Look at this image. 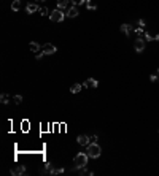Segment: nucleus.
<instances>
[{"mask_svg": "<svg viewBox=\"0 0 159 176\" xmlns=\"http://www.w3.org/2000/svg\"><path fill=\"white\" fill-rule=\"evenodd\" d=\"M91 159L88 155V152L84 154V152H78V154L75 155V159H73V168L75 170H78V168H83L88 165V160Z\"/></svg>", "mask_w": 159, "mask_h": 176, "instance_id": "1", "label": "nucleus"}, {"mask_svg": "<svg viewBox=\"0 0 159 176\" xmlns=\"http://www.w3.org/2000/svg\"><path fill=\"white\" fill-rule=\"evenodd\" d=\"M100 154H102V148H100L96 141L91 143V144H88V155L91 159H99Z\"/></svg>", "mask_w": 159, "mask_h": 176, "instance_id": "2", "label": "nucleus"}, {"mask_svg": "<svg viewBox=\"0 0 159 176\" xmlns=\"http://www.w3.org/2000/svg\"><path fill=\"white\" fill-rule=\"evenodd\" d=\"M65 18H67V16H65V13H62V10H59V8H56L54 11L49 13V19H51L53 22H62Z\"/></svg>", "mask_w": 159, "mask_h": 176, "instance_id": "3", "label": "nucleus"}, {"mask_svg": "<svg viewBox=\"0 0 159 176\" xmlns=\"http://www.w3.org/2000/svg\"><path fill=\"white\" fill-rule=\"evenodd\" d=\"M41 51L45 53V56H51V54H54V53L57 51V48L53 45V43H46V45H43Z\"/></svg>", "mask_w": 159, "mask_h": 176, "instance_id": "4", "label": "nucleus"}, {"mask_svg": "<svg viewBox=\"0 0 159 176\" xmlns=\"http://www.w3.org/2000/svg\"><path fill=\"white\" fill-rule=\"evenodd\" d=\"M145 45H146V43H145V38H140V37H138L137 38V40H135V51H137V53H143V49H145Z\"/></svg>", "mask_w": 159, "mask_h": 176, "instance_id": "5", "label": "nucleus"}, {"mask_svg": "<svg viewBox=\"0 0 159 176\" xmlns=\"http://www.w3.org/2000/svg\"><path fill=\"white\" fill-rule=\"evenodd\" d=\"M41 8L37 5V3H27L26 5V13L27 14H32V13H37V11H40Z\"/></svg>", "mask_w": 159, "mask_h": 176, "instance_id": "6", "label": "nucleus"}, {"mask_svg": "<svg viewBox=\"0 0 159 176\" xmlns=\"http://www.w3.org/2000/svg\"><path fill=\"white\" fill-rule=\"evenodd\" d=\"M76 141H78V144H80V146H88V144H91V141H92V140L89 138L88 135H80L78 138H76Z\"/></svg>", "mask_w": 159, "mask_h": 176, "instance_id": "7", "label": "nucleus"}, {"mask_svg": "<svg viewBox=\"0 0 159 176\" xmlns=\"http://www.w3.org/2000/svg\"><path fill=\"white\" fill-rule=\"evenodd\" d=\"M78 14H80L78 5H73V6H70V8H68V11L65 13V16H67V18H76Z\"/></svg>", "mask_w": 159, "mask_h": 176, "instance_id": "8", "label": "nucleus"}, {"mask_svg": "<svg viewBox=\"0 0 159 176\" xmlns=\"http://www.w3.org/2000/svg\"><path fill=\"white\" fill-rule=\"evenodd\" d=\"M81 84H83V87H92V89H94V87H97V86H99V81L94 79V78H89V79H86L84 83H81Z\"/></svg>", "mask_w": 159, "mask_h": 176, "instance_id": "9", "label": "nucleus"}, {"mask_svg": "<svg viewBox=\"0 0 159 176\" xmlns=\"http://www.w3.org/2000/svg\"><path fill=\"white\" fill-rule=\"evenodd\" d=\"M134 30H135L134 26H130V24H123V26H121V32H123L124 35H127V37H129V35L134 32Z\"/></svg>", "mask_w": 159, "mask_h": 176, "instance_id": "10", "label": "nucleus"}, {"mask_svg": "<svg viewBox=\"0 0 159 176\" xmlns=\"http://www.w3.org/2000/svg\"><path fill=\"white\" fill-rule=\"evenodd\" d=\"M10 173L13 175V176H16V175H24L26 173V167L24 165H19L16 168H13V170H10Z\"/></svg>", "mask_w": 159, "mask_h": 176, "instance_id": "11", "label": "nucleus"}, {"mask_svg": "<svg viewBox=\"0 0 159 176\" xmlns=\"http://www.w3.org/2000/svg\"><path fill=\"white\" fill-rule=\"evenodd\" d=\"M70 3H72V0H57V8H59V10H65Z\"/></svg>", "mask_w": 159, "mask_h": 176, "instance_id": "12", "label": "nucleus"}, {"mask_svg": "<svg viewBox=\"0 0 159 176\" xmlns=\"http://www.w3.org/2000/svg\"><path fill=\"white\" fill-rule=\"evenodd\" d=\"M29 48H30V51H34V53H40V49H41V46L38 45L37 41H32L29 45Z\"/></svg>", "mask_w": 159, "mask_h": 176, "instance_id": "13", "label": "nucleus"}, {"mask_svg": "<svg viewBox=\"0 0 159 176\" xmlns=\"http://www.w3.org/2000/svg\"><path fill=\"white\" fill-rule=\"evenodd\" d=\"M81 89H83V84H80V83H76V84H73L72 87H70V92L72 94H78Z\"/></svg>", "mask_w": 159, "mask_h": 176, "instance_id": "14", "label": "nucleus"}, {"mask_svg": "<svg viewBox=\"0 0 159 176\" xmlns=\"http://www.w3.org/2000/svg\"><path fill=\"white\" fill-rule=\"evenodd\" d=\"M86 8H88V10H96V8H97V3H96V0H86Z\"/></svg>", "mask_w": 159, "mask_h": 176, "instance_id": "15", "label": "nucleus"}, {"mask_svg": "<svg viewBox=\"0 0 159 176\" xmlns=\"http://www.w3.org/2000/svg\"><path fill=\"white\" fill-rule=\"evenodd\" d=\"M19 8H21V0H13V3H11V10L18 11Z\"/></svg>", "mask_w": 159, "mask_h": 176, "instance_id": "16", "label": "nucleus"}, {"mask_svg": "<svg viewBox=\"0 0 159 176\" xmlns=\"http://www.w3.org/2000/svg\"><path fill=\"white\" fill-rule=\"evenodd\" d=\"M64 168H51V171H49V175H62L64 173Z\"/></svg>", "mask_w": 159, "mask_h": 176, "instance_id": "17", "label": "nucleus"}, {"mask_svg": "<svg viewBox=\"0 0 159 176\" xmlns=\"http://www.w3.org/2000/svg\"><path fill=\"white\" fill-rule=\"evenodd\" d=\"M0 100H2V103H3V105H8V101H10V97L6 95L5 92H3V94H2V97H0Z\"/></svg>", "mask_w": 159, "mask_h": 176, "instance_id": "18", "label": "nucleus"}, {"mask_svg": "<svg viewBox=\"0 0 159 176\" xmlns=\"http://www.w3.org/2000/svg\"><path fill=\"white\" fill-rule=\"evenodd\" d=\"M76 171H78V175H81V176H83V175H89V171L86 170V167H83V168H78V170H76Z\"/></svg>", "mask_w": 159, "mask_h": 176, "instance_id": "19", "label": "nucleus"}, {"mask_svg": "<svg viewBox=\"0 0 159 176\" xmlns=\"http://www.w3.org/2000/svg\"><path fill=\"white\" fill-rule=\"evenodd\" d=\"M14 103H16V105H21L22 103V95H14Z\"/></svg>", "mask_w": 159, "mask_h": 176, "instance_id": "20", "label": "nucleus"}, {"mask_svg": "<svg viewBox=\"0 0 159 176\" xmlns=\"http://www.w3.org/2000/svg\"><path fill=\"white\" fill-rule=\"evenodd\" d=\"M143 35H145V40H146V41H151V40H154V35H151L150 32H146V33H143Z\"/></svg>", "mask_w": 159, "mask_h": 176, "instance_id": "21", "label": "nucleus"}, {"mask_svg": "<svg viewBox=\"0 0 159 176\" xmlns=\"http://www.w3.org/2000/svg\"><path fill=\"white\" fill-rule=\"evenodd\" d=\"M73 5H83V3H86V0H72Z\"/></svg>", "mask_w": 159, "mask_h": 176, "instance_id": "22", "label": "nucleus"}, {"mask_svg": "<svg viewBox=\"0 0 159 176\" xmlns=\"http://www.w3.org/2000/svg\"><path fill=\"white\" fill-rule=\"evenodd\" d=\"M134 32H135V33H137V35H138V37H140V35H143V27H137V29H135V30H134Z\"/></svg>", "mask_w": 159, "mask_h": 176, "instance_id": "23", "label": "nucleus"}, {"mask_svg": "<svg viewBox=\"0 0 159 176\" xmlns=\"http://www.w3.org/2000/svg\"><path fill=\"white\" fill-rule=\"evenodd\" d=\"M48 13H49V11H48V8H46V6H43V8L40 10V14H41V16H46Z\"/></svg>", "mask_w": 159, "mask_h": 176, "instance_id": "24", "label": "nucleus"}, {"mask_svg": "<svg viewBox=\"0 0 159 176\" xmlns=\"http://www.w3.org/2000/svg\"><path fill=\"white\" fill-rule=\"evenodd\" d=\"M158 73H154V75H150V81H153V83H154V81H158Z\"/></svg>", "mask_w": 159, "mask_h": 176, "instance_id": "25", "label": "nucleus"}, {"mask_svg": "<svg viewBox=\"0 0 159 176\" xmlns=\"http://www.w3.org/2000/svg\"><path fill=\"white\" fill-rule=\"evenodd\" d=\"M43 56H45V53H43V51H40V53H37V59H38V60H40V59L43 57Z\"/></svg>", "mask_w": 159, "mask_h": 176, "instance_id": "26", "label": "nucleus"}, {"mask_svg": "<svg viewBox=\"0 0 159 176\" xmlns=\"http://www.w3.org/2000/svg\"><path fill=\"white\" fill-rule=\"evenodd\" d=\"M137 24H138V27H145V21H143V19H140Z\"/></svg>", "mask_w": 159, "mask_h": 176, "instance_id": "27", "label": "nucleus"}, {"mask_svg": "<svg viewBox=\"0 0 159 176\" xmlns=\"http://www.w3.org/2000/svg\"><path fill=\"white\" fill-rule=\"evenodd\" d=\"M154 40L159 41V33H154Z\"/></svg>", "mask_w": 159, "mask_h": 176, "instance_id": "28", "label": "nucleus"}, {"mask_svg": "<svg viewBox=\"0 0 159 176\" xmlns=\"http://www.w3.org/2000/svg\"><path fill=\"white\" fill-rule=\"evenodd\" d=\"M37 2H45V0H37Z\"/></svg>", "mask_w": 159, "mask_h": 176, "instance_id": "29", "label": "nucleus"}]
</instances>
